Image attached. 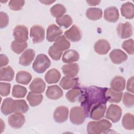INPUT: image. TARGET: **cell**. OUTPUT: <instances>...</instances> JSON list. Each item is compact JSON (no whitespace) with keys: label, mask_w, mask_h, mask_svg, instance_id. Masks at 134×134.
<instances>
[{"label":"cell","mask_w":134,"mask_h":134,"mask_svg":"<svg viewBox=\"0 0 134 134\" xmlns=\"http://www.w3.org/2000/svg\"><path fill=\"white\" fill-rule=\"evenodd\" d=\"M107 88V87H98L95 86L83 88L79 100L87 117H88L89 113L93 107L100 104L106 103L107 100L105 93Z\"/></svg>","instance_id":"6da1fadb"},{"label":"cell","mask_w":134,"mask_h":134,"mask_svg":"<svg viewBox=\"0 0 134 134\" xmlns=\"http://www.w3.org/2000/svg\"><path fill=\"white\" fill-rule=\"evenodd\" d=\"M111 123L106 119H102L98 121H92L87 125V132L90 134H99L106 133L111 127Z\"/></svg>","instance_id":"7a4b0ae2"},{"label":"cell","mask_w":134,"mask_h":134,"mask_svg":"<svg viewBox=\"0 0 134 134\" xmlns=\"http://www.w3.org/2000/svg\"><path fill=\"white\" fill-rule=\"evenodd\" d=\"M51 65L49 58L44 54H39L32 64V69L38 73H42L48 69Z\"/></svg>","instance_id":"3957f363"},{"label":"cell","mask_w":134,"mask_h":134,"mask_svg":"<svg viewBox=\"0 0 134 134\" xmlns=\"http://www.w3.org/2000/svg\"><path fill=\"white\" fill-rule=\"evenodd\" d=\"M86 116L82 107L75 106L70 110V120L74 125H80L82 124L85 119Z\"/></svg>","instance_id":"277c9868"},{"label":"cell","mask_w":134,"mask_h":134,"mask_svg":"<svg viewBox=\"0 0 134 134\" xmlns=\"http://www.w3.org/2000/svg\"><path fill=\"white\" fill-rule=\"evenodd\" d=\"M45 30L43 27L40 25L32 26L30 30V37L33 43L41 42L44 39Z\"/></svg>","instance_id":"5b68a950"},{"label":"cell","mask_w":134,"mask_h":134,"mask_svg":"<svg viewBox=\"0 0 134 134\" xmlns=\"http://www.w3.org/2000/svg\"><path fill=\"white\" fill-rule=\"evenodd\" d=\"M121 115V108L117 105L111 104L107 110L105 117L106 118L110 120L114 123H115L120 120Z\"/></svg>","instance_id":"8992f818"},{"label":"cell","mask_w":134,"mask_h":134,"mask_svg":"<svg viewBox=\"0 0 134 134\" xmlns=\"http://www.w3.org/2000/svg\"><path fill=\"white\" fill-rule=\"evenodd\" d=\"M13 36L16 41L26 42L28 39V28L24 25H17L14 29Z\"/></svg>","instance_id":"52a82bcc"},{"label":"cell","mask_w":134,"mask_h":134,"mask_svg":"<svg viewBox=\"0 0 134 134\" xmlns=\"http://www.w3.org/2000/svg\"><path fill=\"white\" fill-rule=\"evenodd\" d=\"M117 31L119 37L121 39L130 38L133 34V28L129 22L119 23L117 27Z\"/></svg>","instance_id":"ba28073f"},{"label":"cell","mask_w":134,"mask_h":134,"mask_svg":"<svg viewBox=\"0 0 134 134\" xmlns=\"http://www.w3.org/2000/svg\"><path fill=\"white\" fill-rule=\"evenodd\" d=\"M25 122V117L20 113H15L8 118V123L13 128L19 129L22 127Z\"/></svg>","instance_id":"9c48e42d"},{"label":"cell","mask_w":134,"mask_h":134,"mask_svg":"<svg viewBox=\"0 0 134 134\" xmlns=\"http://www.w3.org/2000/svg\"><path fill=\"white\" fill-rule=\"evenodd\" d=\"M69 109L64 106H60L56 108L53 113V119L58 123L65 122L68 118Z\"/></svg>","instance_id":"30bf717a"},{"label":"cell","mask_w":134,"mask_h":134,"mask_svg":"<svg viewBox=\"0 0 134 134\" xmlns=\"http://www.w3.org/2000/svg\"><path fill=\"white\" fill-rule=\"evenodd\" d=\"M82 34L80 29L75 25L64 32V37L72 42H77L82 38Z\"/></svg>","instance_id":"8fae6325"},{"label":"cell","mask_w":134,"mask_h":134,"mask_svg":"<svg viewBox=\"0 0 134 134\" xmlns=\"http://www.w3.org/2000/svg\"><path fill=\"white\" fill-rule=\"evenodd\" d=\"M62 34V29L55 24L50 25L47 30V40L49 42L55 41Z\"/></svg>","instance_id":"7c38bea8"},{"label":"cell","mask_w":134,"mask_h":134,"mask_svg":"<svg viewBox=\"0 0 134 134\" xmlns=\"http://www.w3.org/2000/svg\"><path fill=\"white\" fill-rule=\"evenodd\" d=\"M106 110V104H98L95 106L91 109L88 117L94 120H99L104 116Z\"/></svg>","instance_id":"4fadbf2b"},{"label":"cell","mask_w":134,"mask_h":134,"mask_svg":"<svg viewBox=\"0 0 134 134\" xmlns=\"http://www.w3.org/2000/svg\"><path fill=\"white\" fill-rule=\"evenodd\" d=\"M109 58L113 63L119 64L126 61L128 58V56L121 50L115 49L109 53Z\"/></svg>","instance_id":"5bb4252c"},{"label":"cell","mask_w":134,"mask_h":134,"mask_svg":"<svg viewBox=\"0 0 134 134\" xmlns=\"http://www.w3.org/2000/svg\"><path fill=\"white\" fill-rule=\"evenodd\" d=\"M95 52L100 55L106 54L110 49V44L106 39H99L94 44Z\"/></svg>","instance_id":"9a60e30c"},{"label":"cell","mask_w":134,"mask_h":134,"mask_svg":"<svg viewBox=\"0 0 134 134\" xmlns=\"http://www.w3.org/2000/svg\"><path fill=\"white\" fill-rule=\"evenodd\" d=\"M119 14L118 9L115 6H110L104 10V18L107 21L116 23L119 19Z\"/></svg>","instance_id":"2e32d148"},{"label":"cell","mask_w":134,"mask_h":134,"mask_svg":"<svg viewBox=\"0 0 134 134\" xmlns=\"http://www.w3.org/2000/svg\"><path fill=\"white\" fill-rule=\"evenodd\" d=\"M61 70L66 77L70 78L75 77L79 71V66L77 63H68L63 65Z\"/></svg>","instance_id":"e0dca14e"},{"label":"cell","mask_w":134,"mask_h":134,"mask_svg":"<svg viewBox=\"0 0 134 134\" xmlns=\"http://www.w3.org/2000/svg\"><path fill=\"white\" fill-rule=\"evenodd\" d=\"M35 56V51L32 49L26 50L19 57V63L23 66L29 65L33 61Z\"/></svg>","instance_id":"ac0fdd59"},{"label":"cell","mask_w":134,"mask_h":134,"mask_svg":"<svg viewBox=\"0 0 134 134\" xmlns=\"http://www.w3.org/2000/svg\"><path fill=\"white\" fill-rule=\"evenodd\" d=\"M63 94L62 90L58 85H51L48 87L46 92V96L53 100H57L60 98Z\"/></svg>","instance_id":"d6986e66"},{"label":"cell","mask_w":134,"mask_h":134,"mask_svg":"<svg viewBox=\"0 0 134 134\" xmlns=\"http://www.w3.org/2000/svg\"><path fill=\"white\" fill-rule=\"evenodd\" d=\"M46 88V84L44 81L39 77L35 78L30 83L29 89L31 92L35 94L42 93Z\"/></svg>","instance_id":"ffe728a7"},{"label":"cell","mask_w":134,"mask_h":134,"mask_svg":"<svg viewBox=\"0 0 134 134\" xmlns=\"http://www.w3.org/2000/svg\"><path fill=\"white\" fill-rule=\"evenodd\" d=\"M11 108L13 113H20L22 114L26 113L29 109L28 105L24 99L13 100Z\"/></svg>","instance_id":"44dd1931"},{"label":"cell","mask_w":134,"mask_h":134,"mask_svg":"<svg viewBox=\"0 0 134 134\" xmlns=\"http://www.w3.org/2000/svg\"><path fill=\"white\" fill-rule=\"evenodd\" d=\"M123 93L121 92H117L111 88H107L105 93L107 100L110 103H118L122 97Z\"/></svg>","instance_id":"7402d4cb"},{"label":"cell","mask_w":134,"mask_h":134,"mask_svg":"<svg viewBox=\"0 0 134 134\" xmlns=\"http://www.w3.org/2000/svg\"><path fill=\"white\" fill-rule=\"evenodd\" d=\"M126 80L121 76H116L110 82L111 88L117 92H122L125 88Z\"/></svg>","instance_id":"603a6c76"},{"label":"cell","mask_w":134,"mask_h":134,"mask_svg":"<svg viewBox=\"0 0 134 134\" xmlns=\"http://www.w3.org/2000/svg\"><path fill=\"white\" fill-rule=\"evenodd\" d=\"M61 78L60 72L56 69L49 70L44 76V79L48 84H54L59 82Z\"/></svg>","instance_id":"cb8c5ba5"},{"label":"cell","mask_w":134,"mask_h":134,"mask_svg":"<svg viewBox=\"0 0 134 134\" xmlns=\"http://www.w3.org/2000/svg\"><path fill=\"white\" fill-rule=\"evenodd\" d=\"M122 16L128 19H131L134 17V7L132 3L129 2L124 3L120 8Z\"/></svg>","instance_id":"d4e9b609"},{"label":"cell","mask_w":134,"mask_h":134,"mask_svg":"<svg viewBox=\"0 0 134 134\" xmlns=\"http://www.w3.org/2000/svg\"><path fill=\"white\" fill-rule=\"evenodd\" d=\"M80 55L79 53L73 49L66 50L63 54L62 60L65 63H71L77 61L79 60Z\"/></svg>","instance_id":"484cf974"},{"label":"cell","mask_w":134,"mask_h":134,"mask_svg":"<svg viewBox=\"0 0 134 134\" xmlns=\"http://www.w3.org/2000/svg\"><path fill=\"white\" fill-rule=\"evenodd\" d=\"M14 75V71L10 66L2 67L0 69V80L1 81H11L13 80Z\"/></svg>","instance_id":"4316f807"},{"label":"cell","mask_w":134,"mask_h":134,"mask_svg":"<svg viewBox=\"0 0 134 134\" xmlns=\"http://www.w3.org/2000/svg\"><path fill=\"white\" fill-rule=\"evenodd\" d=\"M82 93V89L79 87H74L69 91L65 94L66 98L71 103L79 100Z\"/></svg>","instance_id":"83f0119b"},{"label":"cell","mask_w":134,"mask_h":134,"mask_svg":"<svg viewBox=\"0 0 134 134\" xmlns=\"http://www.w3.org/2000/svg\"><path fill=\"white\" fill-rule=\"evenodd\" d=\"M53 46L56 49L62 52L70 47V43L64 36H61L55 41Z\"/></svg>","instance_id":"f1b7e54d"},{"label":"cell","mask_w":134,"mask_h":134,"mask_svg":"<svg viewBox=\"0 0 134 134\" xmlns=\"http://www.w3.org/2000/svg\"><path fill=\"white\" fill-rule=\"evenodd\" d=\"M78 83V78H70L64 76L60 82V85L64 90H69L76 86Z\"/></svg>","instance_id":"f546056e"},{"label":"cell","mask_w":134,"mask_h":134,"mask_svg":"<svg viewBox=\"0 0 134 134\" xmlns=\"http://www.w3.org/2000/svg\"><path fill=\"white\" fill-rule=\"evenodd\" d=\"M32 79L31 74L25 71H19L16 76V81L19 84L27 85Z\"/></svg>","instance_id":"4dcf8cb0"},{"label":"cell","mask_w":134,"mask_h":134,"mask_svg":"<svg viewBox=\"0 0 134 134\" xmlns=\"http://www.w3.org/2000/svg\"><path fill=\"white\" fill-rule=\"evenodd\" d=\"M103 15V12L99 8H89L86 10V16L87 18L92 20L100 19Z\"/></svg>","instance_id":"1f68e13d"},{"label":"cell","mask_w":134,"mask_h":134,"mask_svg":"<svg viewBox=\"0 0 134 134\" xmlns=\"http://www.w3.org/2000/svg\"><path fill=\"white\" fill-rule=\"evenodd\" d=\"M27 99L31 106L35 107L41 103L43 100V95L40 94H35L30 92L27 95Z\"/></svg>","instance_id":"d6a6232c"},{"label":"cell","mask_w":134,"mask_h":134,"mask_svg":"<svg viewBox=\"0 0 134 134\" xmlns=\"http://www.w3.org/2000/svg\"><path fill=\"white\" fill-rule=\"evenodd\" d=\"M122 125L127 130H133L134 129L133 115L130 113L126 114L122 119Z\"/></svg>","instance_id":"836d02e7"},{"label":"cell","mask_w":134,"mask_h":134,"mask_svg":"<svg viewBox=\"0 0 134 134\" xmlns=\"http://www.w3.org/2000/svg\"><path fill=\"white\" fill-rule=\"evenodd\" d=\"M50 11L52 16L58 18L63 16L66 13V8L63 5L57 4L50 8Z\"/></svg>","instance_id":"e575fe53"},{"label":"cell","mask_w":134,"mask_h":134,"mask_svg":"<svg viewBox=\"0 0 134 134\" xmlns=\"http://www.w3.org/2000/svg\"><path fill=\"white\" fill-rule=\"evenodd\" d=\"M28 47L27 43L26 42H20L16 40H14L11 43V49L12 50L18 54H20L24 51Z\"/></svg>","instance_id":"d590c367"},{"label":"cell","mask_w":134,"mask_h":134,"mask_svg":"<svg viewBox=\"0 0 134 134\" xmlns=\"http://www.w3.org/2000/svg\"><path fill=\"white\" fill-rule=\"evenodd\" d=\"M56 23L59 26L68 28L72 24L73 20L70 16L65 15L61 17L56 18Z\"/></svg>","instance_id":"8d00e7d4"},{"label":"cell","mask_w":134,"mask_h":134,"mask_svg":"<svg viewBox=\"0 0 134 134\" xmlns=\"http://www.w3.org/2000/svg\"><path fill=\"white\" fill-rule=\"evenodd\" d=\"M13 99L10 98H6L3 100L1 106V111L5 116H7L13 113L11 106Z\"/></svg>","instance_id":"74e56055"},{"label":"cell","mask_w":134,"mask_h":134,"mask_svg":"<svg viewBox=\"0 0 134 134\" xmlns=\"http://www.w3.org/2000/svg\"><path fill=\"white\" fill-rule=\"evenodd\" d=\"M27 92L26 87L19 85H15L13 87L12 95L16 98H23L26 96Z\"/></svg>","instance_id":"f35d334b"},{"label":"cell","mask_w":134,"mask_h":134,"mask_svg":"<svg viewBox=\"0 0 134 134\" xmlns=\"http://www.w3.org/2000/svg\"><path fill=\"white\" fill-rule=\"evenodd\" d=\"M122 102L126 107L130 108L133 107L134 105V95L128 92L125 93Z\"/></svg>","instance_id":"ab89813d"},{"label":"cell","mask_w":134,"mask_h":134,"mask_svg":"<svg viewBox=\"0 0 134 134\" xmlns=\"http://www.w3.org/2000/svg\"><path fill=\"white\" fill-rule=\"evenodd\" d=\"M122 48L128 54L131 55L133 54V40L132 39H130L124 41L122 44Z\"/></svg>","instance_id":"60d3db41"},{"label":"cell","mask_w":134,"mask_h":134,"mask_svg":"<svg viewBox=\"0 0 134 134\" xmlns=\"http://www.w3.org/2000/svg\"><path fill=\"white\" fill-rule=\"evenodd\" d=\"M25 2L24 1H10L8 6L11 10L18 11L22 9Z\"/></svg>","instance_id":"b9f144b4"},{"label":"cell","mask_w":134,"mask_h":134,"mask_svg":"<svg viewBox=\"0 0 134 134\" xmlns=\"http://www.w3.org/2000/svg\"><path fill=\"white\" fill-rule=\"evenodd\" d=\"M48 53L50 57L54 60L58 61L59 60L62 54V52L56 49L53 46H51L48 50Z\"/></svg>","instance_id":"7bdbcfd3"},{"label":"cell","mask_w":134,"mask_h":134,"mask_svg":"<svg viewBox=\"0 0 134 134\" xmlns=\"http://www.w3.org/2000/svg\"><path fill=\"white\" fill-rule=\"evenodd\" d=\"M11 85L7 83H0V94L2 96H8L10 91Z\"/></svg>","instance_id":"ee69618b"},{"label":"cell","mask_w":134,"mask_h":134,"mask_svg":"<svg viewBox=\"0 0 134 134\" xmlns=\"http://www.w3.org/2000/svg\"><path fill=\"white\" fill-rule=\"evenodd\" d=\"M9 23V17L8 15L3 12L0 13V27L4 28L7 26Z\"/></svg>","instance_id":"f6af8a7d"},{"label":"cell","mask_w":134,"mask_h":134,"mask_svg":"<svg viewBox=\"0 0 134 134\" xmlns=\"http://www.w3.org/2000/svg\"><path fill=\"white\" fill-rule=\"evenodd\" d=\"M133 88H133V77L131 76L128 80L126 89L128 92H131V93H134Z\"/></svg>","instance_id":"bcb514c9"},{"label":"cell","mask_w":134,"mask_h":134,"mask_svg":"<svg viewBox=\"0 0 134 134\" xmlns=\"http://www.w3.org/2000/svg\"><path fill=\"white\" fill-rule=\"evenodd\" d=\"M8 62L9 60L7 57L4 54H1L0 55V66L2 68L4 66L6 65Z\"/></svg>","instance_id":"7dc6e473"},{"label":"cell","mask_w":134,"mask_h":134,"mask_svg":"<svg viewBox=\"0 0 134 134\" xmlns=\"http://www.w3.org/2000/svg\"><path fill=\"white\" fill-rule=\"evenodd\" d=\"M101 1H86V3L90 6H96L98 5Z\"/></svg>","instance_id":"c3c4849f"},{"label":"cell","mask_w":134,"mask_h":134,"mask_svg":"<svg viewBox=\"0 0 134 134\" xmlns=\"http://www.w3.org/2000/svg\"><path fill=\"white\" fill-rule=\"evenodd\" d=\"M40 2L45 5H50L52 3H53V2H55V1H40Z\"/></svg>","instance_id":"681fc988"}]
</instances>
